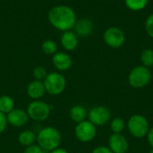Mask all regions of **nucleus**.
I'll list each match as a JSON object with an SVG mask.
<instances>
[{"label":"nucleus","instance_id":"f257e3e1","mask_svg":"<svg viewBox=\"0 0 153 153\" xmlns=\"http://www.w3.org/2000/svg\"><path fill=\"white\" fill-rule=\"evenodd\" d=\"M48 17L49 22L62 31H67L73 29L77 21L74 11L67 5L54 6L50 9Z\"/></svg>","mask_w":153,"mask_h":153},{"label":"nucleus","instance_id":"f03ea898","mask_svg":"<svg viewBox=\"0 0 153 153\" xmlns=\"http://www.w3.org/2000/svg\"><path fill=\"white\" fill-rule=\"evenodd\" d=\"M37 141L39 146L45 151H53L57 149L61 142L59 132L54 127H46L39 131Z\"/></svg>","mask_w":153,"mask_h":153},{"label":"nucleus","instance_id":"7ed1b4c3","mask_svg":"<svg viewBox=\"0 0 153 153\" xmlns=\"http://www.w3.org/2000/svg\"><path fill=\"white\" fill-rule=\"evenodd\" d=\"M152 80V72L150 68L138 65L131 70L128 75V82L134 89H142L149 84Z\"/></svg>","mask_w":153,"mask_h":153},{"label":"nucleus","instance_id":"20e7f679","mask_svg":"<svg viewBox=\"0 0 153 153\" xmlns=\"http://www.w3.org/2000/svg\"><path fill=\"white\" fill-rule=\"evenodd\" d=\"M127 128L132 136L135 138H143L147 135L151 127L149 121L144 116L135 114L128 119Z\"/></svg>","mask_w":153,"mask_h":153},{"label":"nucleus","instance_id":"39448f33","mask_svg":"<svg viewBox=\"0 0 153 153\" xmlns=\"http://www.w3.org/2000/svg\"><path fill=\"white\" fill-rule=\"evenodd\" d=\"M46 91L51 95H58L65 88V78L58 73H50L44 79Z\"/></svg>","mask_w":153,"mask_h":153},{"label":"nucleus","instance_id":"423d86ee","mask_svg":"<svg viewBox=\"0 0 153 153\" xmlns=\"http://www.w3.org/2000/svg\"><path fill=\"white\" fill-rule=\"evenodd\" d=\"M103 39L109 48H118L124 45L126 36L121 29L117 27H109L104 31Z\"/></svg>","mask_w":153,"mask_h":153},{"label":"nucleus","instance_id":"0eeeda50","mask_svg":"<svg viewBox=\"0 0 153 153\" xmlns=\"http://www.w3.org/2000/svg\"><path fill=\"white\" fill-rule=\"evenodd\" d=\"M50 106L43 101L35 100L31 102L28 107V116L38 122L46 120L50 114Z\"/></svg>","mask_w":153,"mask_h":153},{"label":"nucleus","instance_id":"6e6552de","mask_svg":"<svg viewBox=\"0 0 153 153\" xmlns=\"http://www.w3.org/2000/svg\"><path fill=\"white\" fill-rule=\"evenodd\" d=\"M96 134V126L89 120H84L81 123H78L75 127V136L82 143H89L92 141L95 138Z\"/></svg>","mask_w":153,"mask_h":153},{"label":"nucleus","instance_id":"1a4fd4ad","mask_svg":"<svg viewBox=\"0 0 153 153\" xmlns=\"http://www.w3.org/2000/svg\"><path fill=\"white\" fill-rule=\"evenodd\" d=\"M88 116L89 121H91L95 126H102L109 122L111 112L105 106H97L90 110Z\"/></svg>","mask_w":153,"mask_h":153},{"label":"nucleus","instance_id":"9d476101","mask_svg":"<svg viewBox=\"0 0 153 153\" xmlns=\"http://www.w3.org/2000/svg\"><path fill=\"white\" fill-rule=\"evenodd\" d=\"M108 148L113 153H126L129 143L122 134H112L108 138Z\"/></svg>","mask_w":153,"mask_h":153},{"label":"nucleus","instance_id":"9b49d317","mask_svg":"<svg viewBox=\"0 0 153 153\" xmlns=\"http://www.w3.org/2000/svg\"><path fill=\"white\" fill-rule=\"evenodd\" d=\"M93 22L88 18H82L76 21L74 24V33L80 37H88L93 31Z\"/></svg>","mask_w":153,"mask_h":153},{"label":"nucleus","instance_id":"f8f14e48","mask_svg":"<svg viewBox=\"0 0 153 153\" xmlns=\"http://www.w3.org/2000/svg\"><path fill=\"white\" fill-rule=\"evenodd\" d=\"M28 117L29 116L25 111L22 109H14V108L11 112H9L6 117L7 122L10 125L17 127L24 126L28 121Z\"/></svg>","mask_w":153,"mask_h":153},{"label":"nucleus","instance_id":"ddd939ff","mask_svg":"<svg viewBox=\"0 0 153 153\" xmlns=\"http://www.w3.org/2000/svg\"><path fill=\"white\" fill-rule=\"evenodd\" d=\"M53 64L56 68H57L60 71H66L68 70L73 64L72 58L69 55L63 52L56 53L52 58Z\"/></svg>","mask_w":153,"mask_h":153},{"label":"nucleus","instance_id":"4468645a","mask_svg":"<svg viewBox=\"0 0 153 153\" xmlns=\"http://www.w3.org/2000/svg\"><path fill=\"white\" fill-rule=\"evenodd\" d=\"M61 44L65 50L73 51L78 46V36L71 30L64 31L61 37Z\"/></svg>","mask_w":153,"mask_h":153},{"label":"nucleus","instance_id":"2eb2a0df","mask_svg":"<svg viewBox=\"0 0 153 153\" xmlns=\"http://www.w3.org/2000/svg\"><path fill=\"white\" fill-rule=\"evenodd\" d=\"M46 91L44 82L39 80L32 81L27 88V92L28 95L34 100H39L40 99Z\"/></svg>","mask_w":153,"mask_h":153},{"label":"nucleus","instance_id":"dca6fc26","mask_svg":"<svg viewBox=\"0 0 153 153\" xmlns=\"http://www.w3.org/2000/svg\"><path fill=\"white\" fill-rule=\"evenodd\" d=\"M87 116L86 109L80 105L74 106L70 110V117L72 120H74L76 123H81L85 120Z\"/></svg>","mask_w":153,"mask_h":153},{"label":"nucleus","instance_id":"f3484780","mask_svg":"<svg viewBox=\"0 0 153 153\" xmlns=\"http://www.w3.org/2000/svg\"><path fill=\"white\" fill-rule=\"evenodd\" d=\"M18 140L22 145L30 146L32 145V143L36 141V135L33 132L27 130V131H23L19 134Z\"/></svg>","mask_w":153,"mask_h":153},{"label":"nucleus","instance_id":"a211bd4d","mask_svg":"<svg viewBox=\"0 0 153 153\" xmlns=\"http://www.w3.org/2000/svg\"><path fill=\"white\" fill-rule=\"evenodd\" d=\"M14 108V102L9 96L0 97V112L4 114H8Z\"/></svg>","mask_w":153,"mask_h":153},{"label":"nucleus","instance_id":"6ab92c4d","mask_svg":"<svg viewBox=\"0 0 153 153\" xmlns=\"http://www.w3.org/2000/svg\"><path fill=\"white\" fill-rule=\"evenodd\" d=\"M148 2L149 0H125L127 8L134 12L144 9L147 6Z\"/></svg>","mask_w":153,"mask_h":153},{"label":"nucleus","instance_id":"aec40b11","mask_svg":"<svg viewBox=\"0 0 153 153\" xmlns=\"http://www.w3.org/2000/svg\"><path fill=\"white\" fill-rule=\"evenodd\" d=\"M126 127V123L121 117H115L111 120L110 129L113 134H122Z\"/></svg>","mask_w":153,"mask_h":153},{"label":"nucleus","instance_id":"412c9836","mask_svg":"<svg viewBox=\"0 0 153 153\" xmlns=\"http://www.w3.org/2000/svg\"><path fill=\"white\" fill-rule=\"evenodd\" d=\"M141 62L143 66L148 68L153 66V50L150 48L144 49L141 54Z\"/></svg>","mask_w":153,"mask_h":153},{"label":"nucleus","instance_id":"4be33fe9","mask_svg":"<svg viewBox=\"0 0 153 153\" xmlns=\"http://www.w3.org/2000/svg\"><path fill=\"white\" fill-rule=\"evenodd\" d=\"M56 49H57V46L56 42L53 40L48 39V40H45L42 44V50L45 54H48V55L55 54L56 52Z\"/></svg>","mask_w":153,"mask_h":153},{"label":"nucleus","instance_id":"5701e85b","mask_svg":"<svg viewBox=\"0 0 153 153\" xmlns=\"http://www.w3.org/2000/svg\"><path fill=\"white\" fill-rule=\"evenodd\" d=\"M47 75H48V74H47L46 69L41 66L36 67L33 71V76L36 78V80L41 81L42 79H45Z\"/></svg>","mask_w":153,"mask_h":153},{"label":"nucleus","instance_id":"b1692460","mask_svg":"<svg viewBox=\"0 0 153 153\" xmlns=\"http://www.w3.org/2000/svg\"><path fill=\"white\" fill-rule=\"evenodd\" d=\"M145 30L148 35L153 39V13L151 14L145 22Z\"/></svg>","mask_w":153,"mask_h":153},{"label":"nucleus","instance_id":"393cba45","mask_svg":"<svg viewBox=\"0 0 153 153\" xmlns=\"http://www.w3.org/2000/svg\"><path fill=\"white\" fill-rule=\"evenodd\" d=\"M23 153H43V151L39 146L32 144V145L28 146Z\"/></svg>","mask_w":153,"mask_h":153},{"label":"nucleus","instance_id":"a878e982","mask_svg":"<svg viewBox=\"0 0 153 153\" xmlns=\"http://www.w3.org/2000/svg\"><path fill=\"white\" fill-rule=\"evenodd\" d=\"M7 125V118L5 117V115L2 112H0V134H2Z\"/></svg>","mask_w":153,"mask_h":153},{"label":"nucleus","instance_id":"bb28decb","mask_svg":"<svg viewBox=\"0 0 153 153\" xmlns=\"http://www.w3.org/2000/svg\"><path fill=\"white\" fill-rule=\"evenodd\" d=\"M91 153H113L112 151L106 146H99L97 148H95Z\"/></svg>","mask_w":153,"mask_h":153},{"label":"nucleus","instance_id":"cd10ccee","mask_svg":"<svg viewBox=\"0 0 153 153\" xmlns=\"http://www.w3.org/2000/svg\"><path fill=\"white\" fill-rule=\"evenodd\" d=\"M146 136H147V141H148L150 146L152 147V149H153V126L150 128Z\"/></svg>","mask_w":153,"mask_h":153},{"label":"nucleus","instance_id":"c85d7f7f","mask_svg":"<svg viewBox=\"0 0 153 153\" xmlns=\"http://www.w3.org/2000/svg\"><path fill=\"white\" fill-rule=\"evenodd\" d=\"M50 153H68L66 151H65L64 149H55V150H53V151H51V152Z\"/></svg>","mask_w":153,"mask_h":153},{"label":"nucleus","instance_id":"c756f323","mask_svg":"<svg viewBox=\"0 0 153 153\" xmlns=\"http://www.w3.org/2000/svg\"><path fill=\"white\" fill-rule=\"evenodd\" d=\"M149 153H153V149H152V150L150 151V152H149Z\"/></svg>","mask_w":153,"mask_h":153}]
</instances>
